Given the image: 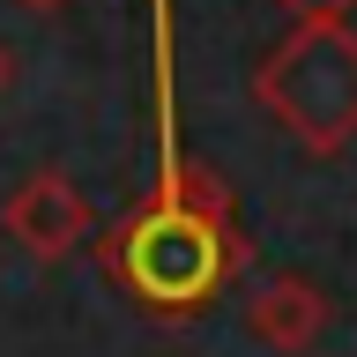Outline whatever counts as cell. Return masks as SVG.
<instances>
[{
  "label": "cell",
  "mask_w": 357,
  "mask_h": 357,
  "mask_svg": "<svg viewBox=\"0 0 357 357\" xmlns=\"http://www.w3.org/2000/svg\"><path fill=\"white\" fill-rule=\"evenodd\" d=\"M245 253L253 245L238 238L231 186L201 156H178L172 172H164V186L149 201H134L127 216H112L105 238H97L105 275L142 312H156V320H194L245 268Z\"/></svg>",
  "instance_id": "6da1fadb"
},
{
  "label": "cell",
  "mask_w": 357,
  "mask_h": 357,
  "mask_svg": "<svg viewBox=\"0 0 357 357\" xmlns=\"http://www.w3.org/2000/svg\"><path fill=\"white\" fill-rule=\"evenodd\" d=\"M253 105L305 156H342L357 142V30L290 22V38L253 67Z\"/></svg>",
  "instance_id": "7a4b0ae2"
},
{
  "label": "cell",
  "mask_w": 357,
  "mask_h": 357,
  "mask_svg": "<svg viewBox=\"0 0 357 357\" xmlns=\"http://www.w3.org/2000/svg\"><path fill=\"white\" fill-rule=\"evenodd\" d=\"M0 223H8V238H15L30 261H67V253L89 238L97 216H89V194L67 172H30L15 194H8Z\"/></svg>",
  "instance_id": "3957f363"
},
{
  "label": "cell",
  "mask_w": 357,
  "mask_h": 357,
  "mask_svg": "<svg viewBox=\"0 0 357 357\" xmlns=\"http://www.w3.org/2000/svg\"><path fill=\"white\" fill-rule=\"evenodd\" d=\"M245 335L261 342V350H312L320 335H328V290L320 283H298V275H275V283H261L253 298H245Z\"/></svg>",
  "instance_id": "277c9868"
},
{
  "label": "cell",
  "mask_w": 357,
  "mask_h": 357,
  "mask_svg": "<svg viewBox=\"0 0 357 357\" xmlns=\"http://www.w3.org/2000/svg\"><path fill=\"white\" fill-rule=\"evenodd\" d=\"M290 22H350V8L357 0H275Z\"/></svg>",
  "instance_id": "5b68a950"
},
{
  "label": "cell",
  "mask_w": 357,
  "mask_h": 357,
  "mask_svg": "<svg viewBox=\"0 0 357 357\" xmlns=\"http://www.w3.org/2000/svg\"><path fill=\"white\" fill-rule=\"evenodd\" d=\"M15 8H30V15H60L67 0H15Z\"/></svg>",
  "instance_id": "8992f818"
},
{
  "label": "cell",
  "mask_w": 357,
  "mask_h": 357,
  "mask_svg": "<svg viewBox=\"0 0 357 357\" xmlns=\"http://www.w3.org/2000/svg\"><path fill=\"white\" fill-rule=\"evenodd\" d=\"M8 75H15V52H8V45H0V89H8Z\"/></svg>",
  "instance_id": "52a82bcc"
}]
</instances>
